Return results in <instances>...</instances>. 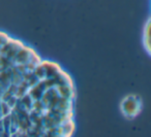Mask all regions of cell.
Wrapping results in <instances>:
<instances>
[{"label":"cell","mask_w":151,"mask_h":137,"mask_svg":"<svg viewBox=\"0 0 151 137\" xmlns=\"http://www.w3.org/2000/svg\"><path fill=\"white\" fill-rule=\"evenodd\" d=\"M120 109L125 118H134L141 112L142 109V103L141 100L137 96L130 95L125 97L121 101L120 104Z\"/></svg>","instance_id":"cell-1"}]
</instances>
